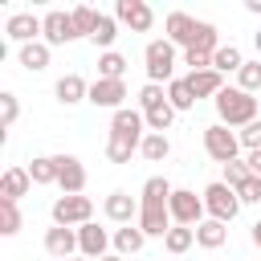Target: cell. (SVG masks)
I'll use <instances>...</instances> for the list:
<instances>
[{
    "label": "cell",
    "mask_w": 261,
    "mask_h": 261,
    "mask_svg": "<svg viewBox=\"0 0 261 261\" xmlns=\"http://www.w3.org/2000/svg\"><path fill=\"white\" fill-rule=\"evenodd\" d=\"M114 20L126 24L130 33H147V29L155 24V12H151V4H143V0H118V4H114Z\"/></svg>",
    "instance_id": "obj_8"
},
{
    "label": "cell",
    "mask_w": 261,
    "mask_h": 261,
    "mask_svg": "<svg viewBox=\"0 0 261 261\" xmlns=\"http://www.w3.org/2000/svg\"><path fill=\"white\" fill-rule=\"evenodd\" d=\"M102 212H106V220H114V224H130V220H139V200L126 196V192H110L106 204H102Z\"/></svg>",
    "instance_id": "obj_16"
},
{
    "label": "cell",
    "mask_w": 261,
    "mask_h": 261,
    "mask_svg": "<svg viewBox=\"0 0 261 261\" xmlns=\"http://www.w3.org/2000/svg\"><path fill=\"white\" fill-rule=\"evenodd\" d=\"M29 188H33L29 167H8V171H4V179H0V200H20Z\"/></svg>",
    "instance_id": "obj_19"
},
{
    "label": "cell",
    "mask_w": 261,
    "mask_h": 261,
    "mask_svg": "<svg viewBox=\"0 0 261 261\" xmlns=\"http://www.w3.org/2000/svg\"><path fill=\"white\" fill-rule=\"evenodd\" d=\"M249 237H253V245H257V249H261V220H257V224H253V232H249Z\"/></svg>",
    "instance_id": "obj_45"
},
{
    "label": "cell",
    "mask_w": 261,
    "mask_h": 261,
    "mask_svg": "<svg viewBox=\"0 0 261 261\" xmlns=\"http://www.w3.org/2000/svg\"><path fill=\"white\" fill-rule=\"evenodd\" d=\"M122 73H126V57H122L118 49H110V53H102V57H98V77L122 82Z\"/></svg>",
    "instance_id": "obj_30"
},
{
    "label": "cell",
    "mask_w": 261,
    "mask_h": 261,
    "mask_svg": "<svg viewBox=\"0 0 261 261\" xmlns=\"http://www.w3.org/2000/svg\"><path fill=\"white\" fill-rule=\"evenodd\" d=\"M249 175H253V171H249V163H245V159H232V163H224V184H228L232 192H237V188H241Z\"/></svg>",
    "instance_id": "obj_39"
},
{
    "label": "cell",
    "mask_w": 261,
    "mask_h": 261,
    "mask_svg": "<svg viewBox=\"0 0 261 261\" xmlns=\"http://www.w3.org/2000/svg\"><path fill=\"white\" fill-rule=\"evenodd\" d=\"M253 41H257V53H261V33H257V37H253Z\"/></svg>",
    "instance_id": "obj_47"
},
{
    "label": "cell",
    "mask_w": 261,
    "mask_h": 261,
    "mask_svg": "<svg viewBox=\"0 0 261 261\" xmlns=\"http://www.w3.org/2000/svg\"><path fill=\"white\" fill-rule=\"evenodd\" d=\"M53 94H57V102H61V106H73V102H90V82H86L82 73H65V77H57Z\"/></svg>",
    "instance_id": "obj_17"
},
{
    "label": "cell",
    "mask_w": 261,
    "mask_h": 261,
    "mask_svg": "<svg viewBox=\"0 0 261 261\" xmlns=\"http://www.w3.org/2000/svg\"><path fill=\"white\" fill-rule=\"evenodd\" d=\"M69 261H90V257H69Z\"/></svg>",
    "instance_id": "obj_48"
},
{
    "label": "cell",
    "mask_w": 261,
    "mask_h": 261,
    "mask_svg": "<svg viewBox=\"0 0 261 261\" xmlns=\"http://www.w3.org/2000/svg\"><path fill=\"white\" fill-rule=\"evenodd\" d=\"M245 8H249L253 16H261V0H245Z\"/></svg>",
    "instance_id": "obj_44"
},
{
    "label": "cell",
    "mask_w": 261,
    "mask_h": 261,
    "mask_svg": "<svg viewBox=\"0 0 261 261\" xmlns=\"http://www.w3.org/2000/svg\"><path fill=\"white\" fill-rule=\"evenodd\" d=\"M167 102V90L163 86H155V82H147L143 90H139V110L147 114V110H155V106H163Z\"/></svg>",
    "instance_id": "obj_37"
},
{
    "label": "cell",
    "mask_w": 261,
    "mask_h": 261,
    "mask_svg": "<svg viewBox=\"0 0 261 261\" xmlns=\"http://www.w3.org/2000/svg\"><path fill=\"white\" fill-rule=\"evenodd\" d=\"M20 208H16V200H0V232L4 237H16L20 232Z\"/></svg>",
    "instance_id": "obj_34"
},
{
    "label": "cell",
    "mask_w": 261,
    "mask_h": 261,
    "mask_svg": "<svg viewBox=\"0 0 261 261\" xmlns=\"http://www.w3.org/2000/svg\"><path fill=\"white\" fill-rule=\"evenodd\" d=\"M167 102L175 106V114H179V110H192V106H196V94H192L188 77H175V82L167 86Z\"/></svg>",
    "instance_id": "obj_31"
},
{
    "label": "cell",
    "mask_w": 261,
    "mask_h": 261,
    "mask_svg": "<svg viewBox=\"0 0 261 261\" xmlns=\"http://www.w3.org/2000/svg\"><path fill=\"white\" fill-rule=\"evenodd\" d=\"M143 69H147V82H155V86H171L175 82V45L167 41V37H155V41H147V49H143Z\"/></svg>",
    "instance_id": "obj_3"
},
{
    "label": "cell",
    "mask_w": 261,
    "mask_h": 261,
    "mask_svg": "<svg viewBox=\"0 0 261 261\" xmlns=\"http://www.w3.org/2000/svg\"><path fill=\"white\" fill-rule=\"evenodd\" d=\"M204 212H208V220L228 224V220L241 212V196H237L224 179H216V184H208V188H204Z\"/></svg>",
    "instance_id": "obj_4"
},
{
    "label": "cell",
    "mask_w": 261,
    "mask_h": 261,
    "mask_svg": "<svg viewBox=\"0 0 261 261\" xmlns=\"http://www.w3.org/2000/svg\"><path fill=\"white\" fill-rule=\"evenodd\" d=\"M143 147V139H135V135H114L110 130V139H106V159L110 163H130V155Z\"/></svg>",
    "instance_id": "obj_21"
},
{
    "label": "cell",
    "mask_w": 261,
    "mask_h": 261,
    "mask_svg": "<svg viewBox=\"0 0 261 261\" xmlns=\"http://www.w3.org/2000/svg\"><path fill=\"white\" fill-rule=\"evenodd\" d=\"M45 253H49V257H57V261L82 257V253H77V228H61V224L45 228Z\"/></svg>",
    "instance_id": "obj_11"
},
{
    "label": "cell",
    "mask_w": 261,
    "mask_h": 261,
    "mask_svg": "<svg viewBox=\"0 0 261 261\" xmlns=\"http://www.w3.org/2000/svg\"><path fill=\"white\" fill-rule=\"evenodd\" d=\"M143 241H147V232H143L139 224H122V228L114 232V253H118V257H130V253L143 249Z\"/></svg>",
    "instance_id": "obj_23"
},
{
    "label": "cell",
    "mask_w": 261,
    "mask_h": 261,
    "mask_svg": "<svg viewBox=\"0 0 261 261\" xmlns=\"http://www.w3.org/2000/svg\"><path fill=\"white\" fill-rule=\"evenodd\" d=\"M196 29H200V20H196V16H188V12H167V20H163L167 41H171V45H184V49H192Z\"/></svg>",
    "instance_id": "obj_13"
},
{
    "label": "cell",
    "mask_w": 261,
    "mask_h": 261,
    "mask_svg": "<svg viewBox=\"0 0 261 261\" xmlns=\"http://www.w3.org/2000/svg\"><path fill=\"white\" fill-rule=\"evenodd\" d=\"M188 86H192L196 98H216V94L224 90V73H216V69H200V73H188Z\"/></svg>",
    "instance_id": "obj_20"
},
{
    "label": "cell",
    "mask_w": 261,
    "mask_h": 261,
    "mask_svg": "<svg viewBox=\"0 0 261 261\" xmlns=\"http://www.w3.org/2000/svg\"><path fill=\"white\" fill-rule=\"evenodd\" d=\"M110 130H114V135H135V139H147V118H143V110L122 106V110H114Z\"/></svg>",
    "instance_id": "obj_18"
},
{
    "label": "cell",
    "mask_w": 261,
    "mask_h": 261,
    "mask_svg": "<svg viewBox=\"0 0 261 261\" xmlns=\"http://www.w3.org/2000/svg\"><path fill=\"white\" fill-rule=\"evenodd\" d=\"M110 245H114V237H110L106 228H98L94 220L77 228V253H82V257H90V261H102Z\"/></svg>",
    "instance_id": "obj_10"
},
{
    "label": "cell",
    "mask_w": 261,
    "mask_h": 261,
    "mask_svg": "<svg viewBox=\"0 0 261 261\" xmlns=\"http://www.w3.org/2000/svg\"><path fill=\"white\" fill-rule=\"evenodd\" d=\"M237 139H241V147H245V151H261V118H257V122H249L245 130H237Z\"/></svg>",
    "instance_id": "obj_41"
},
{
    "label": "cell",
    "mask_w": 261,
    "mask_h": 261,
    "mask_svg": "<svg viewBox=\"0 0 261 261\" xmlns=\"http://www.w3.org/2000/svg\"><path fill=\"white\" fill-rule=\"evenodd\" d=\"M16 114H20V102H16L12 90H4V94H0V126L8 130V126L16 122Z\"/></svg>",
    "instance_id": "obj_38"
},
{
    "label": "cell",
    "mask_w": 261,
    "mask_h": 261,
    "mask_svg": "<svg viewBox=\"0 0 261 261\" xmlns=\"http://www.w3.org/2000/svg\"><path fill=\"white\" fill-rule=\"evenodd\" d=\"M102 261H122V257H118V253H106V257H102Z\"/></svg>",
    "instance_id": "obj_46"
},
{
    "label": "cell",
    "mask_w": 261,
    "mask_h": 261,
    "mask_svg": "<svg viewBox=\"0 0 261 261\" xmlns=\"http://www.w3.org/2000/svg\"><path fill=\"white\" fill-rule=\"evenodd\" d=\"M241 65H245V57H241L237 45H220V49L212 53V69H216V73H241Z\"/></svg>",
    "instance_id": "obj_27"
},
{
    "label": "cell",
    "mask_w": 261,
    "mask_h": 261,
    "mask_svg": "<svg viewBox=\"0 0 261 261\" xmlns=\"http://www.w3.org/2000/svg\"><path fill=\"white\" fill-rule=\"evenodd\" d=\"M245 163H249V171H253V175H261V151H249V155H245Z\"/></svg>",
    "instance_id": "obj_43"
},
{
    "label": "cell",
    "mask_w": 261,
    "mask_h": 261,
    "mask_svg": "<svg viewBox=\"0 0 261 261\" xmlns=\"http://www.w3.org/2000/svg\"><path fill=\"white\" fill-rule=\"evenodd\" d=\"M139 155H143L147 163H163V159L171 155V139H167V135H151V130H147V139H143Z\"/></svg>",
    "instance_id": "obj_28"
},
{
    "label": "cell",
    "mask_w": 261,
    "mask_h": 261,
    "mask_svg": "<svg viewBox=\"0 0 261 261\" xmlns=\"http://www.w3.org/2000/svg\"><path fill=\"white\" fill-rule=\"evenodd\" d=\"M122 98H126V82H110V77L90 82V102H94V106H102V110H122Z\"/></svg>",
    "instance_id": "obj_14"
},
{
    "label": "cell",
    "mask_w": 261,
    "mask_h": 261,
    "mask_svg": "<svg viewBox=\"0 0 261 261\" xmlns=\"http://www.w3.org/2000/svg\"><path fill=\"white\" fill-rule=\"evenodd\" d=\"M237 86H241L245 94H257V90H261V61H245L241 73H237Z\"/></svg>",
    "instance_id": "obj_36"
},
{
    "label": "cell",
    "mask_w": 261,
    "mask_h": 261,
    "mask_svg": "<svg viewBox=\"0 0 261 261\" xmlns=\"http://www.w3.org/2000/svg\"><path fill=\"white\" fill-rule=\"evenodd\" d=\"M257 102H261V98H257Z\"/></svg>",
    "instance_id": "obj_49"
},
{
    "label": "cell",
    "mask_w": 261,
    "mask_h": 261,
    "mask_svg": "<svg viewBox=\"0 0 261 261\" xmlns=\"http://www.w3.org/2000/svg\"><path fill=\"white\" fill-rule=\"evenodd\" d=\"M4 33H8V41H16V45H33V41L45 33V20L33 16V12H16V16H8Z\"/></svg>",
    "instance_id": "obj_12"
},
{
    "label": "cell",
    "mask_w": 261,
    "mask_h": 261,
    "mask_svg": "<svg viewBox=\"0 0 261 261\" xmlns=\"http://www.w3.org/2000/svg\"><path fill=\"white\" fill-rule=\"evenodd\" d=\"M69 16H73V29H77V37H94V24H98V16H102V12H94L90 4H77Z\"/></svg>",
    "instance_id": "obj_35"
},
{
    "label": "cell",
    "mask_w": 261,
    "mask_h": 261,
    "mask_svg": "<svg viewBox=\"0 0 261 261\" xmlns=\"http://www.w3.org/2000/svg\"><path fill=\"white\" fill-rule=\"evenodd\" d=\"M143 118H147V130H151V135H163V130L171 126V118H175V106H171V102H163V106L147 110Z\"/></svg>",
    "instance_id": "obj_33"
},
{
    "label": "cell",
    "mask_w": 261,
    "mask_h": 261,
    "mask_svg": "<svg viewBox=\"0 0 261 261\" xmlns=\"http://www.w3.org/2000/svg\"><path fill=\"white\" fill-rule=\"evenodd\" d=\"M184 65H192V73H200V69H212V57L196 53V49H184Z\"/></svg>",
    "instance_id": "obj_42"
},
{
    "label": "cell",
    "mask_w": 261,
    "mask_h": 261,
    "mask_svg": "<svg viewBox=\"0 0 261 261\" xmlns=\"http://www.w3.org/2000/svg\"><path fill=\"white\" fill-rule=\"evenodd\" d=\"M192 49L196 53H216L220 49V33H216V24H208V20H200V29H196V41H192Z\"/></svg>",
    "instance_id": "obj_32"
},
{
    "label": "cell",
    "mask_w": 261,
    "mask_h": 261,
    "mask_svg": "<svg viewBox=\"0 0 261 261\" xmlns=\"http://www.w3.org/2000/svg\"><path fill=\"white\" fill-rule=\"evenodd\" d=\"M41 20H45V33H41V41H45L49 49H53V45H69V41H77V29H73V16H69V12L53 8V12H45Z\"/></svg>",
    "instance_id": "obj_9"
},
{
    "label": "cell",
    "mask_w": 261,
    "mask_h": 261,
    "mask_svg": "<svg viewBox=\"0 0 261 261\" xmlns=\"http://www.w3.org/2000/svg\"><path fill=\"white\" fill-rule=\"evenodd\" d=\"M228 241V224H220V220H200L196 224V245L200 249H220Z\"/></svg>",
    "instance_id": "obj_22"
},
{
    "label": "cell",
    "mask_w": 261,
    "mask_h": 261,
    "mask_svg": "<svg viewBox=\"0 0 261 261\" xmlns=\"http://www.w3.org/2000/svg\"><path fill=\"white\" fill-rule=\"evenodd\" d=\"M29 175H33V184H57L61 159H57V155H37V159L29 163Z\"/></svg>",
    "instance_id": "obj_24"
},
{
    "label": "cell",
    "mask_w": 261,
    "mask_h": 261,
    "mask_svg": "<svg viewBox=\"0 0 261 261\" xmlns=\"http://www.w3.org/2000/svg\"><path fill=\"white\" fill-rule=\"evenodd\" d=\"M20 65H24L29 73H41V69L49 65V45H45V41H33V45H20Z\"/></svg>",
    "instance_id": "obj_26"
},
{
    "label": "cell",
    "mask_w": 261,
    "mask_h": 261,
    "mask_svg": "<svg viewBox=\"0 0 261 261\" xmlns=\"http://www.w3.org/2000/svg\"><path fill=\"white\" fill-rule=\"evenodd\" d=\"M204 151H208V159H216V163H232L237 151H241V139H237V130H228L224 122H212V126H204Z\"/></svg>",
    "instance_id": "obj_6"
},
{
    "label": "cell",
    "mask_w": 261,
    "mask_h": 261,
    "mask_svg": "<svg viewBox=\"0 0 261 261\" xmlns=\"http://www.w3.org/2000/svg\"><path fill=\"white\" fill-rule=\"evenodd\" d=\"M167 212H171V224H184V228H196L204 220V196L188 192V188H175L171 200H167Z\"/></svg>",
    "instance_id": "obj_7"
},
{
    "label": "cell",
    "mask_w": 261,
    "mask_h": 261,
    "mask_svg": "<svg viewBox=\"0 0 261 261\" xmlns=\"http://www.w3.org/2000/svg\"><path fill=\"white\" fill-rule=\"evenodd\" d=\"M212 102H216V118H220L228 130H232V126L245 130L249 122L261 118V102H257V94H245L241 86H224Z\"/></svg>",
    "instance_id": "obj_2"
},
{
    "label": "cell",
    "mask_w": 261,
    "mask_h": 261,
    "mask_svg": "<svg viewBox=\"0 0 261 261\" xmlns=\"http://www.w3.org/2000/svg\"><path fill=\"white\" fill-rule=\"evenodd\" d=\"M237 196H241V204H261V175H249L237 188Z\"/></svg>",
    "instance_id": "obj_40"
},
{
    "label": "cell",
    "mask_w": 261,
    "mask_h": 261,
    "mask_svg": "<svg viewBox=\"0 0 261 261\" xmlns=\"http://www.w3.org/2000/svg\"><path fill=\"white\" fill-rule=\"evenodd\" d=\"M57 159H61V175H57L61 196H82V188H86V167H82V159H77V155H57Z\"/></svg>",
    "instance_id": "obj_15"
},
{
    "label": "cell",
    "mask_w": 261,
    "mask_h": 261,
    "mask_svg": "<svg viewBox=\"0 0 261 261\" xmlns=\"http://www.w3.org/2000/svg\"><path fill=\"white\" fill-rule=\"evenodd\" d=\"M94 220V200L90 196H57L53 200V224L61 228H82Z\"/></svg>",
    "instance_id": "obj_5"
},
{
    "label": "cell",
    "mask_w": 261,
    "mask_h": 261,
    "mask_svg": "<svg viewBox=\"0 0 261 261\" xmlns=\"http://www.w3.org/2000/svg\"><path fill=\"white\" fill-rule=\"evenodd\" d=\"M171 184L163 179V175H151L147 184H143V196H139V228L147 232V237H167L171 232V212H167V200H171Z\"/></svg>",
    "instance_id": "obj_1"
},
{
    "label": "cell",
    "mask_w": 261,
    "mask_h": 261,
    "mask_svg": "<svg viewBox=\"0 0 261 261\" xmlns=\"http://www.w3.org/2000/svg\"><path fill=\"white\" fill-rule=\"evenodd\" d=\"M192 245H196V228H184V224H171V232L163 237V249H167V253H175V257H179V253H188Z\"/></svg>",
    "instance_id": "obj_29"
},
{
    "label": "cell",
    "mask_w": 261,
    "mask_h": 261,
    "mask_svg": "<svg viewBox=\"0 0 261 261\" xmlns=\"http://www.w3.org/2000/svg\"><path fill=\"white\" fill-rule=\"evenodd\" d=\"M90 41H94L102 53H110V49H114V41H118V20L102 12V16H98V24H94V37H90Z\"/></svg>",
    "instance_id": "obj_25"
}]
</instances>
